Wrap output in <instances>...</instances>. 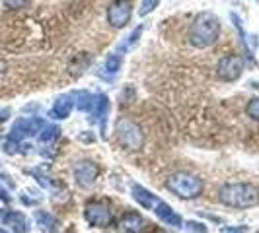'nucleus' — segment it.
Returning <instances> with one entry per match:
<instances>
[{
    "label": "nucleus",
    "instance_id": "nucleus-1",
    "mask_svg": "<svg viewBox=\"0 0 259 233\" xmlns=\"http://www.w3.org/2000/svg\"><path fill=\"white\" fill-rule=\"evenodd\" d=\"M221 35V22L212 12H201L189 27V43L197 49H208Z\"/></svg>",
    "mask_w": 259,
    "mask_h": 233
},
{
    "label": "nucleus",
    "instance_id": "nucleus-2",
    "mask_svg": "<svg viewBox=\"0 0 259 233\" xmlns=\"http://www.w3.org/2000/svg\"><path fill=\"white\" fill-rule=\"evenodd\" d=\"M219 200L230 208H253L259 204V189L251 183H228L219 191Z\"/></svg>",
    "mask_w": 259,
    "mask_h": 233
},
{
    "label": "nucleus",
    "instance_id": "nucleus-3",
    "mask_svg": "<svg viewBox=\"0 0 259 233\" xmlns=\"http://www.w3.org/2000/svg\"><path fill=\"white\" fill-rule=\"evenodd\" d=\"M166 189L183 200H191V198L201 196V193H203V179H199L193 173L180 171V173H174L166 179Z\"/></svg>",
    "mask_w": 259,
    "mask_h": 233
},
{
    "label": "nucleus",
    "instance_id": "nucleus-4",
    "mask_svg": "<svg viewBox=\"0 0 259 233\" xmlns=\"http://www.w3.org/2000/svg\"><path fill=\"white\" fill-rule=\"evenodd\" d=\"M117 140L125 150H141L144 144V134L139 125H135L133 121L121 119L117 123Z\"/></svg>",
    "mask_w": 259,
    "mask_h": 233
},
{
    "label": "nucleus",
    "instance_id": "nucleus-5",
    "mask_svg": "<svg viewBox=\"0 0 259 233\" xmlns=\"http://www.w3.org/2000/svg\"><path fill=\"white\" fill-rule=\"evenodd\" d=\"M84 218L92 227H107L113 221V214L102 200H90L84 206Z\"/></svg>",
    "mask_w": 259,
    "mask_h": 233
},
{
    "label": "nucleus",
    "instance_id": "nucleus-6",
    "mask_svg": "<svg viewBox=\"0 0 259 233\" xmlns=\"http://www.w3.org/2000/svg\"><path fill=\"white\" fill-rule=\"evenodd\" d=\"M244 72V59L240 54H226L217 65V76L222 82H236Z\"/></svg>",
    "mask_w": 259,
    "mask_h": 233
},
{
    "label": "nucleus",
    "instance_id": "nucleus-7",
    "mask_svg": "<svg viewBox=\"0 0 259 233\" xmlns=\"http://www.w3.org/2000/svg\"><path fill=\"white\" fill-rule=\"evenodd\" d=\"M107 24L111 27H125L133 16V2L131 0H113L107 6Z\"/></svg>",
    "mask_w": 259,
    "mask_h": 233
},
{
    "label": "nucleus",
    "instance_id": "nucleus-8",
    "mask_svg": "<svg viewBox=\"0 0 259 233\" xmlns=\"http://www.w3.org/2000/svg\"><path fill=\"white\" fill-rule=\"evenodd\" d=\"M45 127V121L39 119V116H29V119H18L14 123L12 130H10V138L22 142L24 138H29V136H35L39 134Z\"/></svg>",
    "mask_w": 259,
    "mask_h": 233
},
{
    "label": "nucleus",
    "instance_id": "nucleus-9",
    "mask_svg": "<svg viewBox=\"0 0 259 233\" xmlns=\"http://www.w3.org/2000/svg\"><path fill=\"white\" fill-rule=\"evenodd\" d=\"M74 181H76L78 187H82V189H88L92 187L96 179H98V175H100V167L94 163V161H88V159H84V161H78L76 165H74Z\"/></svg>",
    "mask_w": 259,
    "mask_h": 233
},
{
    "label": "nucleus",
    "instance_id": "nucleus-10",
    "mask_svg": "<svg viewBox=\"0 0 259 233\" xmlns=\"http://www.w3.org/2000/svg\"><path fill=\"white\" fill-rule=\"evenodd\" d=\"M152 210H154L156 216L164 221L166 225H174V227H182V225H183L182 216H180V214H178L174 208L169 206V204H166L164 200H158V204H156Z\"/></svg>",
    "mask_w": 259,
    "mask_h": 233
},
{
    "label": "nucleus",
    "instance_id": "nucleus-11",
    "mask_svg": "<svg viewBox=\"0 0 259 233\" xmlns=\"http://www.w3.org/2000/svg\"><path fill=\"white\" fill-rule=\"evenodd\" d=\"M144 225H146V221L143 220L141 214H137V212H127V214L121 218V221L117 223V229H119V233H141Z\"/></svg>",
    "mask_w": 259,
    "mask_h": 233
},
{
    "label": "nucleus",
    "instance_id": "nucleus-12",
    "mask_svg": "<svg viewBox=\"0 0 259 233\" xmlns=\"http://www.w3.org/2000/svg\"><path fill=\"white\" fill-rule=\"evenodd\" d=\"M2 221L4 225H8L10 229H14L16 233H27L29 231V220L26 218V214L22 212H16V210H10L2 216Z\"/></svg>",
    "mask_w": 259,
    "mask_h": 233
},
{
    "label": "nucleus",
    "instance_id": "nucleus-13",
    "mask_svg": "<svg viewBox=\"0 0 259 233\" xmlns=\"http://www.w3.org/2000/svg\"><path fill=\"white\" fill-rule=\"evenodd\" d=\"M72 97L70 95H59L57 99H55V103H53V109L49 115L53 119H57V121H65L66 116L70 115V111H72Z\"/></svg>",
    "mask_w": 259,
    "mask_h": 233
},
{
    "label": "nucleus",
    "instance_id": "nucleus-14",
    "mask_svg": "<svg viewBox=\"0 0 259 233\" xmlns=\"http://www.w3.org/2000/svg\"><path fill=\"white\" fill-rule=\"evenodd\" d=\"M131 193H133V198H135L143 208H146V210H152V208L158 204V200H160L156 194H152L150 191H146L141 185H135Z\"/></svg>",
    "mask_w": 259,
    "mask_h": 233
},
{
    "label": "nucleus",
    "instance_id": "nucleus-15",
    "mask_svg": "<svg viewBox=\"0 0 259 233\" xmlns=\"http://www.w3.org/2000/svg\"><path fill=\"white\" fill-rule=\"evenodd\" d=\"M107 109H109V99L107 95H98L96 97V103H94V109H92V121H98L100 127L105 130V115H107Z\"/></svg>",
    "mask_w": 259,
    "mask_h": 233
},
{
    "label": "nucleus",
    "instance_id": "nucleus-16",
    "mask_svg": "<svg viewBox=\"0 0 259 233\" xmlns=\"http://www.w3.org/2000/svg\"><path fill=\"white\" fill-rule=\"evenodd\" d=\"M70 97H72V101L80 111H92L94 109L96 95H92L88 91H74V93H70Z\"/></svg>",
    "mask_w": 259,
    "mask_h": 233
},
{
    "label": "nucleus",
    "instance_id": "nucleus-17",
    "mask_svg": "<svg viewBox=\"0 0 259 233\" xmlns=\"http://www.w3.org/2000/svg\"><path fill=\"white\" fill-rule=\"evenodd\" d=\"M35 220H37V223L43 229H47V231H51V233L57 231L59 221L55 220L51 214H47V212H43V210H37V212H35Z\"/></svg>",
    "mask_w": 259,
    "mask_h": 233
},
{
    "label": "nucleus",
    "instance_id": "nucleus-18",
    "mask_svg": "<svg viewBox=\"0 0 259 233\" xmlns=\"http://www.w3.org/2000/svg\"><path fill=\"white\" fill-rule=\"evenodd\" d=\"M59 134H61V129H59V127H55V125H45L43 130L39 132V142L51 144L53 140L59 138Z\"/></svg>",
    "mask_w": 259,
    "mask_h": 233
},
{
    "label": "nucleus",
    "instance_id": "nucleus-19",
    "mask_svg": "<svg viewBox=\"0 0 259 233\" xmlns=\"http://www.w3.org/2000/svg\"><path fill=\"white\" fill-rule=\"evenodd\" d=\"M141 33H143V26H139L135 31H131L129 37H125V41H123V43L117 47V54H121L123 51H127L131 45H135V43L139 41V37H141Z\"/></svg>",
    "mask_w": 259,
    "mask_h": 233
},
{
    "label": "nucleus",
    "instance_id": "nucleus-20",
    "mask_svg": "<svg viewBox=\"0 0 259 233\" xmlns=\"http://www.w3.org/2000/svg\"><path fill=\"white\" fill-rule=\"evenodd\" d=\"M119 68H121V54H109L105 59V70L111 72V74H115Z\"/></svg>",
    "mask_w": 259,
    "mask_h": 233
},
{
    "label": "nucleus",
    "instance_id": "nucleus-21",
    "mask_svg": "<svg viewBox=\"0 0 259 233\" xmlns=\"http://www.w3.org/2000/svg\"><path fill=\"white\" fill-rule=\"evenodd\" d=\"M246 113H247V116H251L253 121H259V97L249 99V103L246 105Z\"/></svg>",
    "mask_w": 259,
    "mask_h": 233
},
{
    "label": "nucleus",
    "instance_id": "nucleus-22",
    "mask_svg": "<svg viewBox=\"0 0 259 233\" xmlns=\"http://www.w3.org/2000/svg\"><path fill=\"white\" fill-rule=\"evenodd\" d=\"M183 227H185V231L187 233H207L208 231L205 223H201V221H193V220L187 221Z\"/></svg>",
    "mask_w": 259,
    "mask_h": 233
},
{
    "label": "nucleus",
    "instance_id": "nucleus-23",
    "mask_svg": "<svg viewBox=\"0 0 259 233\" xmlns=\"http://www.w3.org/2000/svg\"><path fill=\"white\" fill-rule=\"evenodd\" d=\"M158 4H160V0H143L141 2V8H139V14L146 16V14H150L152 10H156Z\"/></svg>",
    "mask_w": 259,
    "mask_h": 233
},
{
    "label": "nucleus",
    "instance_id": "nucleus-24",
    "mask_svg": "<svg viewBox=\"0 0 259 233\" xmlns=\"http://www.w3.org/2000/svg\"><path fill=\"white\" fill-rule=\"evenodd\" d=\"M18 148H22V146H20V142H18V140H14V138H10V136H8V138H6V142H4V148H2V150H4L6 154L14 155V154H18V152H20Z\"/></svg>",
    "mask_w": 259,
    "mask_h": 233
},
{
    "label": "nucleus",
    "instance_id": "nucleus-25",
    "mask_svg": "<svg viewBox=\"0 0 259 233\" xmlns=\"http://www.w3.org/2000/svg\"><path fill=\"white\" fill-rule=\"evenodd\" d=\"M4 6L10 10H22V8L29 6V0H4Z\"/></svg>",
    "mask_w": 259,
    "mask_h": 233
},
{
    "label": "nucleus",
    "instance_id": "nucleus-26",
    "mask_svg": "<svg viewBox=\"0 0 259 233\" xmlns=\"http://www.w3.org/2000/svg\"><path fill=\"white\" fill-rule=\"evenodd\" d=\"M247 231V227L246 225H238V227H222V233H246Z\"/></svg>",
    "mask_w": 259,
    "mask_h": 233
},
{
    "label": "nucleus",
    "instance_id": "nucleus-27",
    "mask_svg": "<svg viewBox=\"0 0 259 233\" xmlns=\"http://www.w3.org/2000/svg\"><path fill=\"white\" fill-rule=\"evenodd\" d=\"M0 200H2V202H6V204H10V202H12V196L8 194V191H6L2 185H0Z\"/></svg>",
    "mask_w": 259,
    "mask_h": 233
},
{
    "label": "nucleus",
    "instance_id": "nucleus-28",
    "mask_svg": "<svg viewBox=\"0 0 259 233\" xmlns=\"http://www.w3.org/2000/svg\"><path fill=\"white\" fill-rule=\"evenodd\" d=\"M8 116H10V109H4V111H0V123H4Z\"/></svg>",
    "mask_w": 259,
    "mask_h": 233
},
{
    "label": "nucleus",
    "instance_id": "nucleus-29",
    "mask_svg": "<svg viewBox=\"0 0 259 233\" xmlns=\"http://www.w3.org/2000/svg\"><path fill=\"white\" fill-rule=\"evenodd\" d=\"M150 233H166V229H162V227H158V225H154V227L150 229Z\"/></svg>",
    "mask_w": 259,
    "mask_h": 233
},
{
    "label": "nucleus",
    "instance_id": "nucleus-30",
    "mask_svg": "<svg viewBox=\"0 0 259 233\" xmlns=\"http://www.w3.org/2000/svg\"><path fill=\"white\" fill-rule=\"evenodd\" d=\"M2 70H4V66H2V63H0V74H2Z\"/></svg>",
    "mask_w": 259,
    "mask_h": 233
},
{
    "label": "nucleus",
    "instance_id": "nucleus-31",
    "mask_svg": "<svg viewBox=\"0 0 259 233\" xmlns=\"http://www.w3.org/2000/svg\"><path fill=\"white\" fill-rule=\"evenodd\" d=\"M0 233H10V231H6V229H0Z\"/></svg>",
    "mask_w": 259,
    "mask_h": 233
},
{
    "label": "nucleus",
    "instance_id": "nucleus-32",
    "mask_svg": "<svg viewBox=\"0 0 259 233\" xmlns=\"http://www.w3.org/2000/svg\"><path fill=\"white\" fill-rule=\"evenodd\" d=\"M0 214H2V210H0Z\"/></svg>",
    "mask_w": 259,
    "mask_h": 233
},
{
    "label": "nucleus",
    "instance_id": "nucleus-33",
    "mask_svg": "<svg viewBox=\"0 0 259 233\" xmlns=\"http://www.w3.org/2000/svg\"><path fill=\"white\" fill-rule=\"evenodd\" d=\"M0 136H2V134H0Z\"/></svg>",
    "mask_w": 259,
    "mask_h": 233
}]
</instances>
